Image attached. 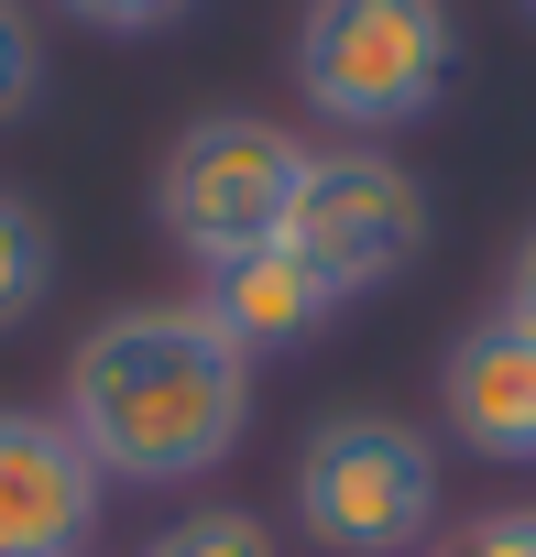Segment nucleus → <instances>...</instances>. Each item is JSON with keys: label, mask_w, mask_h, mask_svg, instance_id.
I'll return each mask as SVG.
<instances>
[{"label": "nucleus", "mask_w": 536, "mask_h": 557, "mask_svg": "<svg viewBox=\"0 0 536 557\" xmlns=\"http://www.w3.org/2000/svg\"><path fill=\"white\" fill-rule=\"evenodd\" d=\"M66 437L99 481L175 492L252 437V361L197 307H110L66 350Z\"/></svg>", "instance_id": "nucleus-1"}, {"label": "nucleus", "mask_w": 536, "mask_h": 557, "mask_svg": "<svg viewBox=\"0 0 536 557\" xmlns=\"http://www.w3.org/2000/svg\"><path fill=\"white\" fill-rule=\"evenodd\" d=\"M285 66L318 121H340L351 143H383L449 99L460 34H449V0H307Z\"/></svg>", "instance_id": "nucleus-2"}, {"label": "nucleus", "mask_w": 536, "mask_h": 557, "mask_svg": "<svg viewBox=\"0 0 536 557\" xmlns=\"http://www.w3.org/2000/svg\"><path fill=\"white\" fill-rule=\"evenodd\" d=\"M438 503H449L438 437L383 416V405L318 416L307 448H296V524L329 557H416L438 535Z\"/></svg>", "instance_id": "nucleus-3"}, {"label": "nucleus", "mask_w": 536, "mask_h": 557, "mask_svg": "<svg viewBox=\"0 0 536 557\" xmlns=\"http://www.w3.org/2000/svg\"><path fill=\"white\" fill-rule=\"evenodd\" d=\"M307 153L285 121H263V110H208L165 143V175H154V219L165 240L208 273L230 251H263V240H285V208L307 186Z\"/></svg>", "instance_id": "nucleus-4"}, {"label": "nucleus", "mask_w": 536, "mask_h": 557, "mask_svg": "<svg viewBox=\"0 0 536 557\" xmlns=\"http://www.w3.org/2000/svg\"><path fill=\"white\" fill-rule=\"evenodd\" d=\"M285 240L318 262V285L340 307L351 296H383L394 273H416V251H427V186L383 143H329V153H307V186L285 208Z\"/></svg>", "instance_id": "nucleus-5"}, {"label": "nucleus", "mask_w": 536, "mask_h": 557, "mask_svg": "<svg viewBox=\"0 0 536 557\" xmlns=\"http://www.w3.org/2000/svg\"><path fill=\"white\" fill-rule=\"evenodd\" d=\"M99 470L66 437V416L0 405V557H88L99 535Z\"/></svg>", "instance_id": "nucleus-6"}, {"label": "nucleus", "mask_w": 536, "mask_h": 557, "mask_svg": "<svg viewBox=\"0 0 536 557\" xmlns=\"http://www.w3.org/2000/svg\"><path fill=\"white\" fill-rule=\"evenodd\" d=\"M438 416H449V437L460 448H482V459H536V329L525 318H471L460 339H449V361H438Z\"/></svg>", "instance_id": "nucleus-7"}, {"label": "nucleus", "mask_w": 536, "mask_h": 557, "mask_svg": "<svg viewBox=\"0 0 536 557\" xmlns=\"http://www.w3.org/2000/svg\"><path fill=\"white\" fill-rule=\"evenodd\" d=\"M241 361H275V350H307L329 318H340V296L318 285V262L296 251V240H263V251H230V262H208V285L186 296Z\"/></svg>", "instance_id": "nucleus-8"}, {"label": "nucleus", "mask_w": 536, "mask_h": 557, "mask_svg": "<svg viewBox=\"0 0 536 557\" xmlns=\"http://www.w3.org/2000/svg\"><path fill=\"white\" fill-rule=\"evenodd\" d=\"M45 296H56V230H45V208H34V197L0 186V339H12Z\"/></svg>", "instance_id": "nucleus-9"}, {"label": "nucleus", "mask_w": 536, "mask_h": 557, "mask_svg": "<svg viewBox=\"0 0 536 557\" xmlns=\"http://www.w3.org/2000/svg\"><path fill=\"white\" fill-rule=\"evenodd\" d=\"M143 557H285V546H275V524L241 513V503H197V513H175Z\"/></svg>", "instance_id": "nucleus-10"}, {"label": "nucleus", "mask_w": 536, "mask_h": 557, "mask_svg": "<svg viewBox=\"0 0 536 557\" xmlns=\"http://www.w3.org/2000/svg\"><path fill=\"white\" fill-rule=\"evenodd\" d=\"M427 557H536V503H492L460 535H427Z\"/></svg>", "instance_id": "nucleus-11"}, {"label": "nucleus", "mask_w": 536, "mask_h": 557, "mask_svg": "<svg viewBox=\"0 0 536 557\" xmlns=\"http://www.w3.org/2000/svg\"><path fill=\"white\" fill-rule=\"evenodd\" d=\"M34 88H45V45H34V23H23V0H0V121H23Z\"/></svg>", "instance_id": "nucleus-12"}, {"label": "nucleus", "mask_w": 536, "mask_h": 557, "mask_svg": "<svg viewBox=\"0 0 536 557\" xmlns=\"http://www.w3.org/2000/svg\"><path fill=\"white\" fill-rule=\"evenodd\" d=\"M56 12H77L88 34H165L175 12H197V0H56Z\"/></svg>", "instance_id": "nucleus-13"}, {"label": "nucleus", "mask_w": 536, "mask_h": 557, "mask_svg": "<svg viewBox=\"0 0 536 557\" xmlns=\"http://www.w3.org/2000/svg\"><path fill=\"white\" fill-rule=\"evenodd\" d=\"M503 318H525V329H536V230L514 240V273H503Z\"/></svg>", "instance_id": "nucleus-14"}, {"label": "nucleus", "mask_w": 536, "mask_h": 557, "mask_svg": "<svg viewBox=\"0 0 536 557\" xmlns=\"http://www.w3.org/2000/svg\"><path fill=\"white\" fill-rule=\"evenodd\" d=\"M525 12H536V0H525Z\"/></svg>", "instance_id": "nucleus-15"}]
</instances>
